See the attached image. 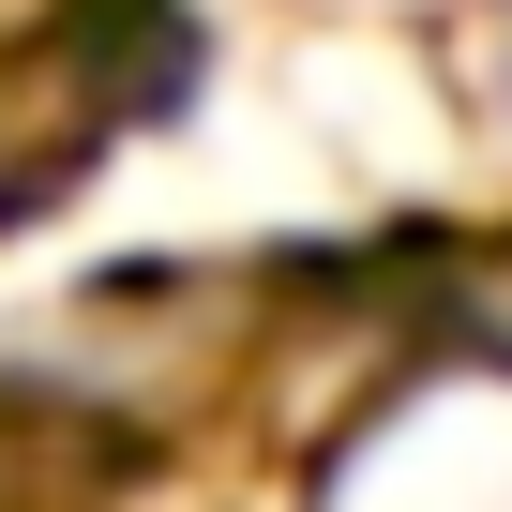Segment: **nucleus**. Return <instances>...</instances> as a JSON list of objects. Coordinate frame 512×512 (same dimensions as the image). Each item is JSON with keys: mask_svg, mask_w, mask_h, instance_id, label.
Instances as JSON below:
<instances>
[]
</instances>
